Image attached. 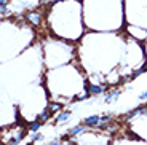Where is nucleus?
Wrapping results in <instances>:
<instances>
[{
	"label": "nucleus",
	"instance_id": "f257e3e1",
	"mask_svg": "<svg viewBox=\"0 0 147 145\" xmlns=\"http://www.w3.org/2000/svg\"><path fill=\"white\" fill-rule=\"evenodd\" d=\"M126 30H128V34L136 42H146V38H147V29L139 27V26H128V27H126Z\"/></svg>",
	"mask_w": 147,
	"mask_h": 145
},
{
	"label": "nucleus",
	"instance_id": "f03ea898",
	"mask_svg": "<svg viewBox=\"0 0 147 145\" xmlns=\"http://www.w3.org/2000/svg\"><path fill=\"white\" fill-rule=\"evenodd\" d=\"M26 19H27V22H29L30 26H34V27H38V26L42 24L43 15H42L40 11H29V13H26Z\"/></svg>",
	"mask_w": 147,
	"mask_h": 145
},
{
	"label": "nucleus",
	"instance_id": "7ed1b4c3",
	"mask_svg": "<svg viewBox=\"0 0 147 145\" xmlns=\"http://www.w3.org/2000/svg\"><path fill=\"white\" fill-rule=\"evenodd\" d=\"M86 89L90 91V94L91 96H99V94H104L107 89L106 85H99V83H90V81H86Z\"/></svg>",
	"mask_w": 147,
	"mask_h": 145
},
{
	"label": "nucleus",
	"instance_id": "20e7f679",
	"mask_svg": "<svg viewBox=\"0 0 147 145\" xmlns=\"http://www.w3.org/2000/svg\"><path fill=\"white\" fill-rule=\"evenodd\" d=\"M86 129H88V128L85 126V124H78V126L70 128L66 132V139H74V137H77V136H82L83 132H86Z\"/></svg>",
	"mask_w": 147,
	"mask_h": 145
},
{
	"label": "nucleus",
	"instance_id": "39448f33",
	"mask_svg": "<svg viewBox=\"0 0 147 145\" xmlns=\"http://www.w3.org/2000/svg\"><path fill=\"white\" fill-rule=\"evenodd\" d=\"M99 123H101V116L99 115L86 116V118H83V121H82V124H85L86 128H98Z\"/></svg>",
	"mask_w": 147,
	"mask_h": 145
},
{
	"label": "nucleus",
	"instance_id": "423d86ee",
	"mask_svg": "<svg viewBox=\"0 0 147 145\" xmlns=\"http://www.w3.org/2000/svg\"><path fill=\"white\" fill-rule=\"evenodd\" d=\"M120 94H121V91L120 89H114V91H107V94H106V97H104V102L106 104H110V102H114V101H117L118 97H120Z\"/></svg>",
	"mask_w": 147,
	"mask_h": 145
},
{
	"label": "nucleus",
	"instance_id": "0eeeda50",
	"mask_svg": "<svg viewBox=\"0 0 147 145\" xmlns=\"http://www.w3.org/2000/svg\"><path fill=\"white\" fill-rule=\"evenodd\" d=\"M70 115H72V112H70V110H63V112H59L58 115H56V118H55V124L56 123H64V121H67L70 118Z\"/></svg>",
	"mask_w": 147,
	"mask_h": 145
},
{
	"label": "nucleus",
	"instance_id": "6e6552de",
	"mask_svg": "<svg viewBox=\"0 0 147 145\" xmlns=\"http://www.w3.org/2000/svg\"><path fill=\"white\" fill-rule=\"evenodd\" d=\"M63 102H48V109L51 113H59L63 110Z\"/></svg>",
	"mask_w": 147,
	"mask_h": 145
},
{
	"label": "nucleus",
	"instance_id": "1a4fd4ad",
	"mask_svg": "<svg viewBox=\"0 0 147 145\" xmlns=\"http://www.w3.org/2000/svg\"><path fill=\"white\" fill-rule=\"evenodd\" d=\"M42 128V121L40 120H34V121H29L27 123V129L32 131V132H38Z\"/></svg>",
	"mask_w": 147,
	"mask_h": 145
},
{
	"label": "nucleus",
	"instance_id": "9d476101",
	"mask_svg": "<svg viewBox=\"0 0 147 145\" xmlns=\"http://www.w3.org/2000/svg\"><path fill=\"white\" fill-rule=\"evenodd\" d=\"M30 140L32 142H38V140H43V136L40 134V132H34L32 137H30Z\"/></svg>",
	"mask_w": 147,
	"mask_h": 145
},
{
	"label": "nucleus",
	"instance_id": "9b49d317",
	"mask_svg": "<svg viewBox=\"0 0 147 145\" xmlns=\"http://www.w3.org/2000/svg\"><path fill=\"white\" fill-rule=\"evenodd\" d=\"M110 120H112V113H104L101 116V123H109Z\"/></svg>",
	"mask_w": 147,
	"mask_h": 145
},
{
	"label": "nucleus",
	"instance_id": "f8f14e48",
	"mask_svg": "<svg viewBox=\"0 0 147 145\" xmlns=\"http://www.w3.org/2000/svg\"><path fill=\"white\" fill-rule=\"evenodd\" d=\"M139 99H141V101H147V91L141 93V94H139Z\"/></svg>",
	"mask_w": 147,
	"mask_h": 145
},
{
	"label": "nucleus",
	"instance_id": "ddd939ff",
	"mask_svg": "<svg viewBox=\"0 0 147 145\" xmlns=\"http://www.w3.org/2000/svg\"><path fill=\"white\" fill-rule=\"evenodd\" d=\"M48 145H63V144H61V142H59V140H55V142H50V144H48Z\"/></svg>",
	"mask_w": 147,
	"mask_h": 145
},
{
	"label": "nucleus",
	"instance_id": "4468645a",
	"mask_svg": "<svg viewBox=\"0 0 147 145\" xmlns=\"http://www.w3.org/2000/svg\"><path fill=\"white\" fill-rule=\"evenodd\" d=\"M24 145H30V144H24Z\"/></svg>",
	"mask_w": 147,
	"mask_h": 145
}]
</instances>
